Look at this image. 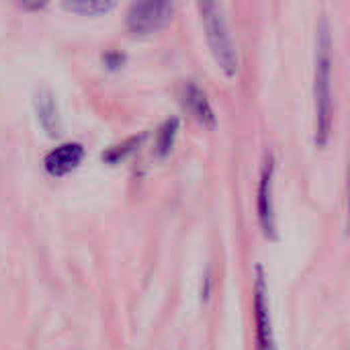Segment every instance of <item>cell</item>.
Wrapping results in <instances>:
<instances>
[{
	"label": "cell",
	"mask_w": 350,
	"mask_h": 350,
	"mask_svg": "<svg viewBox=\"0 0 350 350\" xmlns=\"http://www.w3.org/2000/svg\"><path fill=\"white\" fill-rule=\"evenodd\" d=\"M254 318H256V342L258 350H277L271 326V310H269V289L262 275V269H256V285H254Z\"/></svg>",
	"instance_id": "4"
},
{
	"label": "cell",
	"mask_w": 350,
	"mask_h": 350,
	"mask_svg": "<svg viewBox=\"0 0 350 350\" xmlns=\"http://www.w3.org/2000/svg\"><path fill=\"white\" fill-rule=\"evenodd\" d=\"M33 105H35V113H37L41 127L49 135H55L59 131V111H57V100L53 92L47 86L37 88L33 94Z\"/></svg>",
	"instance_id": "8"
},
{
	"label": "cell",
	"mask_w": 350,
	"mask_h": 350,
	"mask_svg": "<svg viewBox=\"0 0 350 350\" xmlns=\"http://www.w3.org/2000/svg\"><path fill=\"white\" fill-rule=\"evenodd\" d=\"M84 158V148L78 142H64L59 146H55L51 152H47L43 164L45 170L51 176H64L70 170H74Z\"/></svg>",
	"instance_id": "6"
},
{
	"label": "cell",
	"mask_w": 350,
	"mask_h": 350,
	"mask_svg": "<svg viewBox=\"0 0 350 350\" xmlns=\"http://www.w3.org/2000/svg\"><path fill=\"white\" fill-rule=\"evenodd\" d=\"M103 59H105V64H107L109 68H119V66L123 64L125 55H123V53H119V51H111V53L103 55Z\"/></svg>",
	"instance_id": "12"
},
{
	"label": "cell",
	"mask_w": 350,
	"mask_h": 350,
	"mask_svg": "<svg viewBox=\"0 0 350 350\" xmlns=\"http://www.w3.org/2000/svg\"><path fill=\"white\" fill-rule=\"evenodd\" d=\"M176 131H178V119H166L158 133H156V152L160 156L168 154L174 146V137H176Z\"/></svg>",
	"instance_id": "9"
},
{
	"label": "cell",
	"mask_w": 350,
	"mask_h": 350,
	"mask_svg": "<svg viewBox=\"0 0 350 350\" xmlns=\"http://www.w3.org/2000/svg\"><path fill=\"white\" fill-rule=\"evenodd\" d=\"M139 144V137H129L127 142H123V144H119V146H113V148H109L107 150V154H103V160H107V162H117L119 158H123L127 152H131L133 150V146H137Z\"/></svg>",
	"instance_id": "11"
},
{
	"label": "cell",
	"mask_w": 350,
	"mask_h": 350,
	"mask_svg": "<svg viewBox=\"0 0 350 350\" xmlns=\"http://www.w3.org/2000/svg\"><path fill=\"white\" fill-rule=\"evenodd\" d=\"M273 174H275V158L267 154L260 185H258V219L267 236L275 238V207H273Z\"/></svg>",
	"instance_id": "5"
},
{
	"label": "cell",
	"mask_w": 350,
	"mask_h": 350,
	"mask_svg": "<svg viewBox=\"0 0 350 350\" xmlns=\"http://www.w3.org/2000/svg\"><path fill=\"white\" fill-rule=\"evenodd\" d=\"M183 103L197 121H201L203 125H209V127L215 125V121H217L215 111H213L205 90L201 86H197V82L189 80L183 84Z\"/></svg>",
	"instance_id": "7"
},
{
	"label": "cell",
	"mask_w": 350,
	"mask_h": 350,
	"mask_svg": "<svg viewBox=\"0 0 350 350\" xmlns=\"http://www.w3.org/2000/svg\"><path fill=\"white\" fill-rule=\"evenodd\" d=\"M115 6V2L111 0H72L66 2V8L74 10V12H82V14H100L107 12Z\"/></svg>",
	"instance_id": "10"
},
{
	"label": "cell",
	"mask_w": 350,
	"mask_h": 350,
	"mask_svg": "<svg viewBox=\"0 0 350 350\" xmlns=\"http://www.w3.org/2000/svg\"><path fill=\"white\" fill-rule=\"evenodd\" d=\"M332 39L326 21L320 25L316 51V144L324 146L332 129Z\"/></svg>",
	"instance_id": "1"
},
{
	"label": "cell",
	"mask_w": 350,
	"mask_h": 350,
	"mask_svg": "<svg viewBox=\"0 0 350 350\" xmlns=\"http://www.w3.org/2000/svg\"><path fill=\"white\" fill-rule=\"evenodd\" d=\"M199 10H201V18L205 23L209 47H211L219 68L228 76H234L238 72V51L234 47L230 29H228L226 16H224V8L217 2H199Z\"/></svg>",
	"instance_id": "2"
},
{
	"label": "cell",
	"mask_w": 350,
	"mask_h": 350,
	"mask_svg": "<svg viewBox=\"0 0 350 350\" xmlns=\"http://www.w3.org/2000/svg\"><path fill=\"white\" fill-rule=\"evenodd\" d=\"M172 12H174L172 2H162V0L135 2L127 10V29L135 35L154 33L170 23Z\"/></svg>",
	"instance_id": "3"
}]
</instances>
